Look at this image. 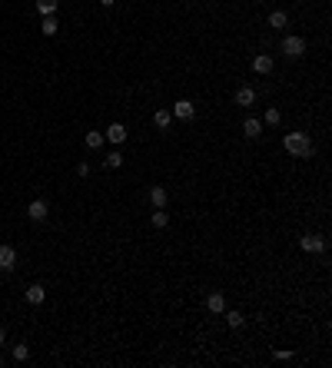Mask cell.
Returning a JSON list of instances; mask_svg holds the SVG:
<instances>
[{"label":"cell","mask_w":332,"mask_h":368,"mask_svg":"<svg viewBox=\"0 0 332 368\" xmlns=\"http://www.w3.org/2000/svg\"><path fill=\"white\" fill-rule=\"evenodd\" d=\"M166 199H169V193H166L163 186H153V189H150V202H153V209H163V206H166Z\"/></svg>","instance_id":"10"},{"label":"cell","mask_w":332,"mask_h":368,"mask_svg":"<svg viewBox=\"0 0 332 368\" xmlns=\"http://www.w3.org/2000/svg\"><path fill=\"white\" fill-rule=\"evenodd\" d=\"M173 116H176V119H193V116H196V106L189 103V100H176Z\"/></svg>","instance_id":"5"},{"label":"cell","mask_w":332,"mask_h":368,"mask_svg":"<svg viewBox=\"0 0 332 368\" xmlns=\"http://www.w3.org/2000/svg\"><path fill=\"white\" fill-rule=\"evenodd\" d=\"M44 299H47V289L40 285V282H37V285H30V289H27V302H30V305H40Z\"/></svg>","instance_id":"12"},{"label":"cell","mask_w":332,"mask_h":368,"mask_svg":"<svg viewBox=\"0 0 332 368\" xmlns=\"http://www.w3.org/2000/svg\"><path fill=\"white\" fill-rule=\"evenodd\" d=\"M107 166H110V169H120V166H123V153H110V156H107Z\"/></svg>","instance_id":"22"},{"label":"cell","mask_w":332,"mask_h":368,"mask_svg":"<svg viewBox=\"0 0 332 368\" xmlns=\"http://www.w3.org/2000/svg\"><path fill=\"white\" fill-rule=\"evenodd\" d=\"M56 7H60V0H37V10L44 13V17H53Z\"/></svg>","instance_id":"14"},{"label":"cell","mask_w":332,"mask_h":368,"mask_svg":"<svg viewBox=\"0 0 332 368\" xmlns=\"http://www.w3.org/2000/svg\"><path fill=\"white\" fill-rule=\"evenodd\" d=\"M166 222H169V216H166L163 209H157V212H153V226H157V229H163Z\"/></svg>","instance_id":"21"},{"label":"cell","mask_w":332,"mask_h":368,"mask_svg":"<svg viewBox=\"0 0 332 368\" xmlns=\"http://www.w3.org/2000/svg\"><path fill=\"white\" fill-rule=\"evenodd\" d=\"M153 119H157V126H160V130H166V126H169V119H173V113L160 110V113H157V116H153Z\"/></svg>","instance_id":"20"},{"label":"cell","mask_w":332,"mask_h":368,"mask_svg":"<svg viewBox=\"0 0 332 368\" xmlns=\"http://www.w3.org/2000/svg\"><path fill=\"white\" fill-rule=\"evenodd\" d=\"M282 53H286L289 60H299V56L306 53V40L302 37H286L282 40Z\"/></svg>","instance_id":"2"},{"label":"cell","mask_w":332,"mask_h":368,"mask_svg":"<svg viewBox=\"0 0 332 368\" xmlns=\"http://www.w3.org/2000/svg\"><path fill=\"white\" fill-rule=\"evenodd\" d=\"M13 265H17V249H13V246H0V269L10 272Z\"/></svg>","instance_id":"3"},{"label":"cell","mask_w":332,"mask_h":368,"mask_svg":"<svg viewBox=\"0 0 332 368\" xmlns=\"http://www.w3.org/2000/svg\"><path fill=\"white\" fill-rule=\"evenodd\" d=\"M252 70H256V73H272V56L269 53H256L252 56Z\"/></svg>","instance_id":"7"},{"label":"cell","mask_w":332,"mask_h":368,"mask_svg":"<svg viewBox=\"0 0 332 368\" xmlns=\"http://www.w3.org/2000/svg\"><path fill=\"white\" fill-rule=\"evenodd\" d=\"M47 212H50V209H47V202H44V199H33L30 206H27V216H30L33 222H44Z\"/></svg>","instance_id":"4"},{"label":"cell","mask_w":332,"mask_h":368,"mask_svg":"<svg viewBox=\"0 0 332 368\" xmlns=\"http://www.w3.org/2000/svg\"><path fill=\"white\" fill-rule=\"evenodd\" d=\"M30 358V349L27 345H13V362H27Z\"/></svg>","instance_id":"18"},{"label":"cell","mask_w":332,"mask_h":368,"mask_svg":"<svg viewBox=\"0 0 332 368\" xmlns=\"http://www.w3.org/2000/svg\"><path fill=\"white\" fill-rule=\"evenodd\" d=\"M226 322H229V329H239V325H243V315H239V312H229V315H226Z\"/></svg>","instance_id":"23"},{"label":"cell","mask_w":332,"mask_h":368,"mask_svg":"<svg viewBox=\"0 0 332 368\" xmlns=\"http://www.w3.org/2000/svg\"><path fill=\"white\" fill-rule=\"evenodd\" d=\"M243 133H246L249 139H259V136H263V123H259L256 116H249V119L243 123Z\"/></svg>","instance_id":"9"},{"label":"cell","mask_w":332,"mask_h":368,"mask_svg":"<svg viewBox=\"0 0 332 368\" xmlns=\"http://www.w3.org/2000/svg\"><path fill=\"white\" fill-rule=\"evenodd\" d=\"M0 368H4V358H0Z\"/></svg>","instance_id":"26"},{"label":"cell","mask_w":332,"mask_h":368,"mask_svg":"<svg viewBox=\"0 0 332 368\" xmlns=\"http://www.w3.org/2000/svg\"><path fill=\"white\" fill-rule=\"evenodd\" d=\"M83 143H87V150H100L103 146V133H87V136H83Z\"/></svg>","instance_id":"17"},{"label":"cell","mask_w":332,"mask_h":368,"mask_svg":"<svg viewBox=\"0 0 332 368\" xmlns=\"http://www.w3.org/2000/svg\"><path fill=\"white\" fill-rule=\"evenodd\" d=\"M40 30H44V37H56V30H60V24H56V17H44V24H40Z\"/></svg>","instance_id":"15"},{"label":"cell","mask_w":332,"mask_h":368,"mask_svg":"<svg viewBox=\"0 0 332 368\" xmlns=\"http://www.w3.org/2000/svg\"><path fill=\"white\" fill-rule=\"evenodd\" d=\"M282 146H286V153H292V156H299V159L313 156V139H309L306 133H286Z\"/></svg>","instance_id":"1"},{"label":"cell","mask_w":332,"mask_h":368,"mask_svg":"<svg viewBox=\"0 0 332 368\" xmlns=\"http://www.w3.org/2000/svg\"><path fill=\"white\" fill-rule=\"evenodd\" d=\"M206 309H209V312H226V295L223 292H209Z\"/></svg>","instance_id":"11"},{"label":"cell","mask_w":332,"mask_h":368,"mask_svg":"<svg viewBox=\"0 0 332 368\" xmlns=\"http://www.w3.org/2000/svg\"><path fill=\"white\" fill-rule=\"evenodd\" d=\"M302 249H306V252H322V249H326V239H322V236H313V232H309V236H302Z\"/></svg>","instance_id":"6"},{"label":"cell","mask_w":332,"mask_h":368,"mask_svg":"<svg viewBox=\"0 0 332 368\" xmlns=\"http://www.w3.org/2000/svg\"><path fill=\"white\" fill-rule=\"evenodd\" d=\"M107 139H110V143H126V126L123 123H110V130H107Z\"/></svg>","instance_id":"8"},{"label":"cell","mask_w":332,"mask_h":368,"mask_svg":"<svg viewBox=\"0 0 332 368\" xmlns=\"http://www.w3.org/2000/svg\"><path fill=\"white\" fill-rule=\"evenodd\" d=\"M4 338H7V332H4V329H0V345H4Z\"/></svg>","instance_id":"25"},{"label":"cell","mask_w":332,"mask_h":368,"mask_svg":"<svg viewBox=\"0 0 332 368\" xmlns=\"http://www.w3.org/2000/svg\"><path fill=\"white\" fill-rule=\"evenodd\" d=\"M252 103H256V93H252L249 87L236 90V106H252Z\"/></svg>","instance_id":"13"},{"label":"cell","mask_w":332,"mask_h":368,"mask_svg":"<svg viewBox=\"0 0 332 368\" xmlns=\"http://www.w3.org/2000/svg\"><path fill=\"white\" fill-rule=\"evenodd\" d=\"M266 123H269V126H279V123H282V113L276 110V106H272V110H266Z\"/></svg>","instance_id":"19"},{"label":"cell","mask_w":332,"mask_h":368,"mask_svg":"<svg viewBox=\"0 0 332 368\" xmlns=\"http://www.w3.org/2000/svg\"><path fill=\"white\" fill-rule=\"evenodd\" d=\"M100 4H103V7H113V4H116V0H100Z\"/></svg>","instance_id":"24"},{"label":"cell","mask_w":332,"mask_h":368,"mask_svg":"<svg viewBox=\"0 0 332 368\" xmlns=\"http://www.w3.org/2000/svg\"><path fill=\"white\" fill-rule=\"evenodd\" d=\"M289 24V17H286V10H272L269 13V27H276V30H282V27Z\"/></svg>","instance_id":"16"}]
</instances>
